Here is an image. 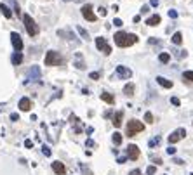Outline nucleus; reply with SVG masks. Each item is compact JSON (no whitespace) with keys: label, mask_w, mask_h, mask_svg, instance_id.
I'll list each match as a JSON object with an SVG mask.
<instances>
[{"label":"nucleus","mask_w":193,"mask_h":175,"mask_svg":"<svg viewBox=\"0 0 193 175\" xmlns=\"http://www.w3.org/2000/svg\"><path fill=\"white\" fill-rule=\"evenodd\" d=\"M137 42V37L132 33H125V31H118L115 33V45L117 47H129V45H134Z\"/></svg>","instance_id":"obj_1"},{"label":"nucleus","mask_w":193,"mask_h":175,"mask_svg":"<svg viewBox=\"0 0 193 175\" xmlns=\"http://www.w3.org/2000/svg\"><path fill=\"white\" fill-rule=\"evenodd\" d=\"M23 23H24V28H26L28 35H30V37H37L38 35V24L33 21V18H31L30 14L23 16Z\"/></svg>","instance_id":"obj_2"},{"label":"nucleus","mask_w":193,"mask_h":175,"mask_svg":"<svg viewBox=\"0 0 193 175\" xmlns=\"http://www.w3.org/2000/svg\"><path fill=\"white\" fill-rule=\"evenodd\" d=\"M144 130V125L141 121H137V120H131V121L127 123V127H125V132H127L129 137H134L136 134H139V132Z\"/></svg>","instance_id":"obj_3"},{"label":"nucleus","mask_w":193,"mask_h":175,"mask_svg":"<svg viewBox=\"0 0 193 175\" xmlns=\"http://www.w3.org/2000/svg\"><path fill=\"white\" fill-rule=\"evenodd\" d=\"M63 63V57H61L59 52L56 50H49L46 54V66H59Z\"/></svg>","instance_id":"obj_4"},{"label":"nucleus","mask_w":193,"mask_h":175,"mask_svg":"<svg viewBox=\"0 0 193 175\" xmlns=\"http://www.w3.org/2000/svg\"><path fill=\"white\" fill-rule=\"evenodd\" d=\"M115 76L120 78V80H129L131 76H132V69L124 66V64H120V66H117V69H115Z\"/></svg>","instance_id":"obj_5"},{"label":"nucleus","mask_w":193,"mask_h":175,"mask_svg":"<svg viewBox=\"0 0 193 175\" xmlns=\"http://www.w3.org/2000/svg\"><path fill=\"white\" fill-rule=\"evenodd\" d=\"M96 47H98L103 54H106V56H110V54H111V47L108 45L106 38H103V37H98V38H96Z\"/></svg>","instance_id":"obj_6"},{"label":"nucleus","mask_w":193,"mask_h":175,"mask_svg":"<svg viewBox=\"0 0 193 175\" xmlns=\"http://www.w3.org/2000/svg\"><path fill=\"white\" fill-rule=\"evenodd\" d=\"M185 137H186V128H178V130H174L169 135V144H176V142H179Z\"/></svg>","instance_id":"obj_7"},{"label":"nucleus","mask_w":193,"mask_h":175,"mask_svg":"<svg viewBox=\"0 0 193 175\" xmlns=\"http://www.w3.org/2000/svg\"><path fill=\"white\" fill-rule=\"evenodd\" d=\"M11 44H12V47H14L16 52H21V50H23V40H21L19 33H16V31L11 33Z\"/></svg>","instance_id":"obj_8"},{"label":"nucleus","mask_w":193,"mask_h":175,"mask_svg":"<svg viewBox=\"0 0 193 175\" xmlns=\"http://www.w3.org/2000/svg\"><path fill=\"white\" fill-rule=\"evenodd\" d=\"M127 158L129 160H132V161H136L137 158H139V154H141V151H139V147H137L136 144H129V147H127Z\"/></svg>","instance_id":"obj_9"},{"label":"nucleus","mask_w":193,"mask_h":175,"mask_svg":"<svg viewBox=\"0 0 193 175\" xmlns=\"http://www.w3.org/2000/svg\"><path fill=\"white\" fill-rule=\"evenodd\" d=\"M82 16L87 19V21H91V23H94L96 19H98V18H96V14L92 12V5L91 4H85L82 7Z\"/></svg>","instance_id":"obj_10"},{"label":"nucleus","mask_w":193,"mask_h":175,"mask_svg":"<svg viewBox=\"0 0 193 175\" xmlns=\"http://www.w3.org/2000/svg\"><path fill=\"white\" fill-rule=\"evenodd\" d=\"M37 80H40V68L31 66V69L28 71V82H37Z\"/></svg>","instance_id":"obj_11"},{"label":"nucleus","mask_w":193,"mask_h":175,"mask_svg":"<svg viewBox=\"0 0 193 175\" xmlns=\"http://www.w3.org/2000/svg\"><path fill=\"white\" fill-rule=\"evenodd\" d=\"M52 172L56 175H64L66 173V167L61 161H52Z\"/></svg>","instance_id":"obj_12"},{"label":"nucleus","mask_w":193,"mask_h":175,"mask_svg":"<svg viewBox=\"0 0 193 175\" xmlns=\"http://www.w3.org/2000/svg\"><path fill=\"white\" fill-rule=\"evenodd\" d=\"M18 108L21 109V111H30V109H31V101L28 99V97H21V99H19Z\"/></svg>","instance_id":"obj_13"},{"label":"nucleus","mask_w":193,"mask_h":175,"mask_svg":"<svg viewBox=\"0 0 193 175\" xmlns=\"http://www.w3.org/2000/svg\"><path fill=\"white\" fill-rule=\"evenodd\" d=\"M160 21H162V18H160L158 14H155V16H150V18L146 19V24L148 26H157V24H160Z\"/></svg>","instance_id":"obj_14"},{"label":"nucleus","mask_w":193,"mask_h":175,"mask_svg":"<svg viewBox=\"0 0 193 175\" xmlns=\"http://www.w3.org/2000/svg\"><path fill=\"white\" fill-rule=\"evenodd\" d=\"M157 83H160L164 89H172V82L167 80V78H164V76H157Z\"/></svg>","instance_id":"obj_15"},{"label":"nucleus","mask_w":193,"mask_h":175,"mask_svg":"<svg viewBox=\"0 0 193 175\" xmlns=\"http://www.w3.org/2000/svg\"><path fill=\"white\" fill-rule=\"evenodd\" d=\"M75 66L78 68V69H85V64H83L82 54H77V56H75Z\"/></svg>","instance_id":"obj_16"},{"label":"nucleus","mask_w":193,"mask_h":175,"mask_svg":"<svg viewBox=\"0 0 193 175\" xmlns=\"http://www.w3.org/2000/svg\"><path fill=\"white\" fill-rule=\"evenodd\" d=\"M122 118H124V113H122V111H118L117 115L113 116V125H115V127H117V128L122 125Z\"/></svg>","instance_id":"obj_17"},{"label":"nucleus","mask_w":193,"mask_h":175,"mask_svg":"<svg viewBox=\"0 0 193 175\" xmlns=\"http://www.w3.org/2000/svg\"><path fill=\"white\" fill-rule=\"evenodd\" d=\"M101 99L105 102H108V104H113V102H115V97L111 95V94H108V92H103L101 94Z\"/></svg>","instance_id":"obj_18"},{"label":"nucleus","mask_w":193,"mask_h":175,"mask_svg":"<svg viewBox=\"0 0 193 175\" xmlns=\"http://www.w3.org/2000/svg\"><path fill=\"white\" fill-rule=\"evenodd\" d=\"M21 61H23V54H21V52H14V54H12V64H14V66L21 64Z\"/></svg>","instance_id":"obj_19"},{"label":"nucleus","mask_w":193,"mask_h":175,"mask_svg":"<svg viewBox=\"0 0 193 175\" xmlns=\"http://www.w3.org/2000/svg\"><path fill=\"white\" fill-rule=\"evenodd\" d=\"M181 42H183L181 31H176V33L172 35V44H174V45H181Z\"/></svg>","instance_id":"obj_20"},{"label":"nucleus","mask_w":193,"mask_h":175,"mask_svg":"<svg viewBox=\"0 0 193 175\" xmlns=\"http://www.w3.org/2000/svg\"><path fill=\"white\" fill-rule=\"evenodd\" d=\"M0 11H2V14H4V16H5V18H7V19H11V18H12V12L9 11V7H7V5L0 4Z\"/></svg>","instance_id":"obj_21"},{"label":"nucleus","mask_w":193,"mask_h":175,"mask_svg":"<svg viewBox=\"0 0 193 175\" xmlns=\"http://www.w3.org/2000/svg\"><path fill=\"white\" fill-rule=\"evenodd\" d=\"M158 61H160L162 64L169 63V61H170V54H169V52H162V54L158 56Z\"/></svg>","instance_id":"obj_22"},{"label":"nucleus","mask_w":193,"mask_h":175,"mask_svg":"<svg viewBox=\"0 0 193 175\" xmlns=\"http://www.w3.org/2000/svg\"><path fill=\"white\" fill-rule=\"evenodd\" d=\"M134 89H136V87H134V83H127V85L124 87V94H127V95H132V94H134Z\"/></svg>","instance_id":"obj_23"},{"label":"nucleus","mask_w":193,"mask_h":175,"mask_svg":"<svg viewBox=\"0 0 193 175\" xmlns=\"http://www.w3.org/2000/svg\"><path fill=\"white\" fill-rule=\"evenodd\" d=\"M77 31H78V33H80V37H82L83 40H89V38H91V37H89V33H87V31H85V30H83L82 26H77Z\"/></svg>","instance_id":"obj_24"},{"label":"nucleus","mask_w":193,"mask_h":175,"mask_svg":"<svg viewBox=\"0 0 193 175\" xmlns=\"http://www.w3.org/2000/svg\"><path fill=\"white\" fill-rule=\"evenodd\" d=\"M113 144L115 146H120L122 144V135L118 134V132H115V134H113Z\"/></svg>","instance_id":"obj_25"},{"label":"nucleus","mask_w":193,"mask_h":175,"mask_svg":"<svg viewBox=\"0 0 193 175\" xmlns=\"http://www.w3.org/2000/svg\"><path fill=\"white\" fill-rule=\"evenodd\" d=\"M174 52H176V57H178V59H183V57L188 56V52H186V50H174Z\"/></svg>","instance_id":"obj_26"},{"label":"nucleus","mask_w":193,"mask_h":175,"mask_svg":"<svg viewBox=\"0 0 193 175\" xmlns=\"http://www.w3.org/2000/svg\"><path fill=\"white\" fill-rule=\"evenodd\" d=\"M144 121H146V123H153V115L150 111L144 113Z\"/></svg>","instance_id":"obj_27"},{"label":"nucleus","mask_w":193,"mask_h":175,"mask_svg":"<svg viewBox=\"0 0 193 175\" xmlns=\"http://www.w3.org/2000/svg\"><path fill=\"white\" fill-rule=\"evenodd\" d=\"M183 78H185V80H190V82H193V71H185Z\"/></svg>","instance_id":"obj_28"},{"label":"nucleus","mask_w":193,"mask_h":175,"mask_svg":"<svg viewBox=\"0 0 193 175\" xmlns=\"http://www.w3.org/2000/svg\"><path fill=\"white\" fill-rule=\"evenodd\" d=\"M158 146L160 144V137H155V139H152V141H150V147H153V146Z\"/></svg>","instance_id":"obj_29"},{"label":"nucleus","mask_w":193,"mask_h":175,"mask_svg":"<svg viewBox=\"0 0 193 175\" xmlns=\"http://www.w3.org/2000/svg\"><path fill=\"white\" fill-rule=\"evenodd\" d=\"M167 154H169V156H174V154H176V149L172 147V146H169V147H167Z\"/></svg>","instance_id":"obj_30"},{"label":"nucleus","mask_w":193,"mask_h":175,"mask_svg":"<svg viewBox=\"0 0 193 175\" xmlns=\"http://www.w3.org/2000/svg\"><path fill=\"white\" fill-rule=\"evenodd\" d=\"M155 172H157V168H155V167H148L146 173H148V175H155Z\"/></svg>","instance_id":"obj_31"},{"label":"nucleus","mask_w":193,"mask_h":175,"mask_svg":"<svg viewBox=\"0 0 193 175\" xmlns=\"http://www.w3.org/2000/svg\"><path fill=\"white\" fill-rule=\"evenodd\" d=\"M42 153L46 154V156H51V149L47 147V146H44V147H42Z\"/></svg>","instance_id":"obj_32"},{"label":"nucleus","mask_w":193,"mask_h":175,"mask_svg":"<svg viewBox=\"0 0 193 175\" xmlns=\"http://www.w3.org/2000/svg\"><path fill=\"white\" fill-rule=\"evenodd\" d=\"M169 18H172V19H176V18H178V12H176V11H174V9H170V11H169Z\"/></svg>","instance_id":"obj_33"},{"label":"nucleus","mask_w":193,"mask_h":175,"mask_svg":"<svg viewBox=\"0 0 193 175\" xmlns=\"http://www.w3.org/2000/svg\"><path fill=\"white\" fill-rule=\"evenodd\" d=\"M89 76H91L92 80H98L99 76H101V73H98V71H94V73H91V75H89Z\"/></svg>","instance_id":"obj_34"},{"label":"nucleus","mask_w":193,"mask_h":175,"mask_svg":"<svg viewBox=\"0 0 193 175\" xmlns=\"http://www.w3.org/2000/svg\"><path fill=\"white\" fill-rule=\"evenodd\" d=\"M152 161H155L157 165H162V158H158V156H152Z\"/></svg>","instance_id":"obj_35"},{"label":"nucleus","mask_w":193,"mask_h":175,"mask_svg":"<svg viewBox=\"0 0 193 175\" xmlns=\"http://www.w3.org/2000/svg\"><path fill=\"white\" fill-rule=\"evenodd\" d=\"M148 11H150V5H143V7H141V14H146Z\"/></svg>","instance_id":"obj_36"},{"label":"nucleus","mask_w":193,"mask_h":175,"mask_svg":"<svg viewBox=\"0 0 193 175\" xmlns=\"http://www.w3.org/2000/svg\"><path fill=\"white\" fill-rule=\"evenodd\" d=\"M113 24H115V26H122V24H124V23H122V19H113Z\"/></svg>","instance_id":"obj_37"},{"label":"nucleus","mask_w":193,"mask_h":175,"mask_svg":"<svg viewBox=\"0 0 193 175\" xmlns=\"http://www.w3.org/2000/svg\"><path fill=\"white\" fill-rule=\"evenodd\" d=\"M129 175H143V173H141V170H137V168H136V170L129 172Z\"/></svg>","instance_id":"obj_38"},{"label":"nucleus","mask_w":193,"mask_h":175,"mask_svg":"<svg viewBox=\"0 0 193 175\" xmlns=\"http://www.w3.org/2000/svg\"><path fill=\"white\" fill-rule=\"evenodd\" d=\"M170 102H172L174 106H179V99H178V97H172V99H170Z\"/></svg>","instance_id":"obj_39"},{"label":"nucleus","mask_w":193,"mask_h":175,"mask_svg":"<svg viewBox=\"0 0 193 175\" xmlns=\"http://www.w3.org/2000/svg\"><path fill=\"white\" fill-rule=\"evenodd\" d=\"M174 163H176V165H183L185 161H183L181 158H174Z\"/></svg>","instance_id":"obj_40"},{"label":"nucleus","mask_w":193,"mask_h":175,"mask_svg":"<svg viewBox=\"0 0 193 175\" xmlns=\"http://www.w3.org/2000/svg\"><path fill=\"white\" fill-rule=\"evenodd\" d=\"M150 5H152V7H157V5H158V0H150Z\"/></svg>","instance_id":"obj_41"},{"label":"nucleus","mask_w":193,"mask_h":175,"mask_svg":"<svg viewBox=\"0 0 193 175\" xmlns=\"http://www.w3.org/2000/svg\"><path fill=\"white\" fill-rule=\"evenodd\" d=\"M98 11H99V14H101V16H106V9L105 7H99Z\"/></svg>","instance_id":"obj_42"},{"label":"nucleus","mask_w":193,"mask_h":175,"mask_svg":"<svg viewBox=\"0 0 193 175\" xmlns=\"http://www.w3.org/2000/svg\"><path fill=\"white\" fill-rule=\"evenodd\" d=\"M24 146H26V147H31V146H33V142H31V141H24Z\"/></svg>","instance_id":"obj_43"},{"label":"nucleus","mask_w":193,"mask_h":175,"mask_svg":"<svg viewBox=\"0 0 193 175\" xmlns=\"http://www.w3.org/2000/svg\"><path fill=\"white\" fill-rule=\"evenodd\" d=\"M11 118H12V120H14V121H16V120H18V118H19V116H18V115H16V113H12V115H11Z\"/></svg>","instance_id":"obj_44"},{"label":"nucleus","mask_w":193,"mask_h":175,"mask_svg":"<svg viewBox=\"0 0 193 175\" xmlns=\"http://www.w3.org/2000/svg\"><path fill=\"white\" fill-rule=\"evenodd\" d=\"M64 2H78L80 4V2H83V0H64Z\"/></svg>","instance_id":"obj_45"}]
</instances>
